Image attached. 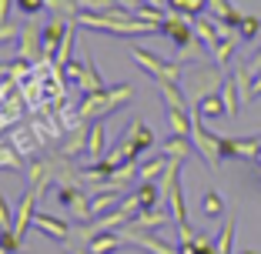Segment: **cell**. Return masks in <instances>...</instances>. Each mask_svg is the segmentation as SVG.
Masks as SVG:
<instances>
[{
	"instance_id": "obj_21",
	"label": "cell",
	"mask_w": 261,
	"mask_h": 254,
	"mask_svg": "<svg viewBox=\"0 0 261 254\" xmlns=\"http://www.w3.org/2000/svg\"><path fill=\"white\" fill-rule=\"evenodd\" d=\"M0 167H14V171H27L23 154L17 151V144L10 137H0Z\"/></svg>"
},
{
	"instance_id": "obj_19",
	"label": "cell",
	"mask_w": 261,
	"mask_h": 254,
	"mask_svg": "<svg viewBox=\"0 0 261 254\" xmlns=\"http://www.w3.org/2000/svg\"><path fill=\"white\" fill-rule=\"evenodd\" d=\"M104 140H108L104 124L94 121L91 124V134H87V157H91V161H100V157H104V151H108V147H104Z\"/></svg>"
},
{
	"instance_id": "obj_26",
	"label": "cell",
	"mask_w": 261,
	"mask_h": 254,
	"mask_svg": "<svg viewBox=\"0 0 261 254\" xmlns=\"http://www.w3.org/2000/svg\"><path fill=\"white\" fill-rule=\"evenodd\" d=\"M10 140L17 144V151H20V154H31V151H37V147H44V144H40V137H37V131H34V127H17V131L10 134Z\"/></svg>"
},
{
	"instance_id": "obj_10",
	"label": "cell",
	"mask_w": 261,
	"mask_h": 254,
	"mask_svg": "<svg viewBox=\"0 0 261 254\" xmlns=\"http://www.w3.org/2000/svg\"><path fill=\"white\" fill-rule=\"evenodd\" d=\"M191 23H194V34H198V40L207 47V50H215V44H218L221 37H228V34H238V31H231V27H224V23H218L215 17H204V14L194 17Z\"/></svg>"
},
{
	"instance_id": "obj_20",
	"label": "cell",
	"mask_w": 261,
	"mask_h": 254,
	"mask_svg": "<svg viewBox=\"0 0 261 254\" xmlns=\"http://www.w3.org/2000/svg\"><path fill=\"white\" fill-rule=\"evenodd\" d=\"M191 151H194L191 137H181V134H171V137L164 140V147H161V154H164V157H177V161L191 157Z\"/></svg>"
},
{
	"instance_id": "obj_38",
	"label": "cell",
	"mask_w": 261,
	"mask_h": 254,
	"mask_svg": "<svg viewBox=\"0 0 261 254\" xmlns=\"http://www.w3.org/2000/svg\"><path fill=\"white\" fill-rule=\"evenodd\" d=\"M261 94V74H254V97Z\"/></svg>"
},
{
	"instance_id": "obj_34",
	"label": "cell",
	"mask_w": 261,
	"mask_h": 254,
	"mask_svg": "<svg viewBox=\"0 0 261 254\" xmlns=\"http://www.w3.org/2000/svg\"><path fill=\"white\" fill-rule=\"evenodd\" d=\"M17 7H20V14L34 17V14H40V10L47 7V0H17Z\"/></svg>"
},
{
	"instance_id": "obj_30",
	"label": "cell",
	"mask_w": 261,
	"mask_h": 254,
	"mask_svg": "<svg viewBox=\"0 0 261 254\" xmlns=\"http://www.w3.org/2000/svg\"><path fill=\"white\" fill-rule=\"evenodd\" d=\"M201 214L211 217V221H218V217L224 214V197L218 191H204V197H201Z\"/></svg>"
},
{
	"instance_id": "obj_5",
	"label": "cell",
	"mask_w": 261,
	"mask_h": 254,
	"mask_svg": "<svg viewBox=\"0 0 261 254\" xmlns=\"http://www.w3.org/2000/svg\"><path fill=\"white\" fill-rule=\"evenodd\" d=\"M191 144H194V151H198L201 157L207 161V167H221V137L218 134H207L204 131V117L198 114V110H191Z\"/></svg>"
},
{
	"instance_id": "obj_40",
	"label": "cell",
	"mask_w": 261,
	"mask_h": 254,
	"mask_svg": "<svg viewBox=\"0 0 261 254\" xmlns=\"http://www.w3.org/2000/svg\"><path fill=\"white\" fill-rule=\"evenodd\" d=\"M0 254H10V251H7V247H4V244H0Z\"/></svg>"
},
{
	"instance_id": "obj_9",
	"label": "cell",
	"mask_w": 261,
	"mask_h": 254,
	"mask_svg": "<svg viewBox=\"0 0 261 254\" xmlns=\"http://www.w3.org/2000/svg\"><path fill=\"white\" fill-rule=\"evenodd\" d=\"M31 228H37L40 234H47V238L61 241V244H67L70 238H74V228H70L64 217H54V214H44V211H37L31 221Z\"/></svg>"
},
{
	"instance_id": "obj_35",
	"label": "cell",
	"mask_w": 261,
	"mask_h": 254,
	"mask_svg": "<svg viewBox=\"0 0 261 254\" xmlns=\"http://www.w3.org/2000/svg\"><path fill=\"white\" fill-rule=\"evenodd\" d=\"M14 37H20V27L17 23H0V44L4 40H14Z\"/></svg>"
},
{
	"instance_id": "obj_4",
	"label": "cell",
	"mask_w": 261,
	"mask_h": 254,
	"mask_svg": "<svg viewBox=\"0 0 261 254\" xmlns=\"http://www.w3.org/2000/svg\"><path fill=\"white\" fill-rule=\"evenodd\" d=\"M130 57L154 80H177V84L185 80V64L181 61H164V57H158L154 50H144V47H130Z\"/></svg>"
},
{
	"instance_id": "obj_31",
	"label": "cell",
	"mask_w": 261,
	"mask_h": 254,
	"mask_svg": "<svg viewBox=\"0 0 261 254\" xmlns=\"http://www.w3.org/2000/svg\"><path fill=\"white\" fill-rule=\"evenodd\" d=\"M238 37L241 40H258L261 37V14H245V17H241Z\"/></svg>"
},
{
	"instance_id": "obj_14",
	"label": "cell",
	"mask_w": 261,
	"mask_h": 254,
	"mask_svg": "<svg viewBox=\"0 0 261 254\" xmlns=\"http://www.w3.org/2000/svg\"><path fill=\"white\" fill-rule=\"evenodd\" d=\"M207 10H211V17H215L218 23H224V27H231V31H238L241 17H245L231 0H207Z\"/></svg>"
},
{
	"instance_id": "obj_42",
	"label": "cell",
	"mask_w": 261,
	"mask_h": 254,
	"mask_svg": "<svg viewBox=\"0 0 261 254\" xmlns=\"http://www.w3.org/2000/svg\"><path fill=\"white\" fill-rule=\"evenodd\" d=\"M241 254H258V251H241Z\"/></svg>"
},
{
	"instance_id": "obj_7",
	"label": "cell",
	"mask_w": 261,
	"mask_h": 254,
	"mask_svg": "<svg viewBox=\"0 0 261 254\" xmlns=\"http://www.w3.org/2000/svg\"><path fill=\"white\" fill-rule=\"evenodd\" d=\"M17 61L31 64V67H37V64H44V44H40V31L34 27V20L20 23V37H17Z\"/></svg>"
},
{
	"instance_id": "obj_2",
	"label": "cell",
	"mask_w": 261,
	"mask_h": 254,
	"mask_svg": "<svg viewBox=\"0 0 261 254\" xmlns=\"http://www.w3.org/2000/svg\"><path fill=\"white\" fill-rule=\"evenodd\" d=\"M151 147H154V131L141 121V117H134V121L127 124V131L121 134L117 147L104 157V161L114 164V167H121V164H127V161H141V154L151 151Z\"/></svg>"
},
{
	"instance_id": "obj_27",
	"label": "cell",
	"mask_w": 261,
	"mask_h": 254,
	"mask_svg": "<svg viewBox=\"0 0 261 254\" xmlns=\"http://www.w3.org/2000/svg\"><path fill=\"white\" fill-rule=\"evenodd\" d=\"M168 110V124L171 134H181V137H191V114L185 107H164Z\"/></svg>"
},
{
	"instance_id": "obj_28",
	"label": "cell",
	"mask_w": 261,
	"mask_h": 254,
	"mask_svg": "<svg viewBox=\"0 0 261 254\" xmlns=\"http://www.w3.org/2000/svg\"><path fill=\"white\" fill-rule=\"evenodd\" d=\"M134 194H138V201H141V211L161 204V184H154V181H141Z\"/></svg>"
},
{
	"instance_id": "obj_41",
	"label": "cell",
	"mask_w": 261,
	"mask_h": 254,
	"mask_svg": "<svg viewBox=\"0 0 261 254\" xmlns=\"http://www.w3.org/2000/svg\"><path fill=\"white\" fill-rule=\"evenodd\" d=\"M254 161H258V164H261V151H258V157H254Z\"/></svg>"
},
{
	"instance_id": "obj_11",
	"label": "cell",
	"mask_w": 261,
	"mask_h": 254,
	"mask_svg": "<svg viewBox=\"0 0 261 254\" xmlns=\"http://www.w3.org/2000/svg\"><path fill=\"white\" fill-rule=\"evenodd\" d=\"M261 134L258 137H221V157H258Z\"/></svg>"
},
{
	"instance_id": "obj_6",
	"label": "cell",
	"mask_w": 261,
	"mask_h": 254,
	"mask_svg": "<svg viewBox=\"0 0 261 254\" xmlns=\"http://www.w3.org/2000/svg\"><path fill=\"white\" fill-rule=\"evenodd\" d=\"M64 74H67L70 80H77V87H81V94H94V91H104V77H100L97 64H94V57L87 54V61H74L70 57L67 67H64Z\"/></svg>"
},
{
	"instance_id": "obj_15",
	"label": "cell",
	"mask_w": 261,
	"mask_h": 254,
	"mask_svg": "<svg viewBox=\"0 0 261 254\" xmlns=\"http://www.w3.org/2000/svg\"><path fill=\"white\" fill-rule=\"evenodd\" d=\"M168 221H171V211H164L161 204H158V208L138 211V217L130 221V228H138V231H158V228H164Z\"/></svg>"
},
{
	"instance_id": "obj_33",
	"label": "cell",
	"mask_w": 261,
	"mask_h": 254,
	"mask_svg": "<svg viewBox=\"0 0 261 254\" xmlns=\"http://www.w3.org/2000/svg\"><path fill=\"white\" fill-rule=\"evenodd\" d=\"M7 231H14V211H10L7 197L0 194V234H7Z\"/></svg>"
},
{
	"instance_id": "obj_29",
	"label": "cell",
	"mask_w": 261,
	"mask_h": 254,
	"mask_svg": "<svg viewBox=\"0 0 261 254\" xmlns=\"http://www.w3.org/2000/svg\"><path fill=\"white\" fill-rule=\"evenodd\" d=\"M164 167H168V157H164V154L151 157V161H138V177H141V181H154V177L164 174Z\"/></svg>"
},
{
	"instance_id": "obj_3",
	"label": "cell",
	"mask_w": 261,
	"mask_h": 254,
	"mask_svg": "<svg viewBox=\"0 0 261 254\" xmlns=\"http://www.w3.org/2000/svg\"><path fill=\"white\" fill-rule=\"evenodd\" d=\"M224 67H204V64H194L191 70H185V94H188V100H194L198 104L201 97H207V94H218L221 91V84H224V74H221Z\"/></svg>"
},
{
	"instance_id": "obj_22",
	"label": "cell",
	"mask_w": 261,
	"mask_h": 254,
	"mask_svg": "<svg viewBox=\"0 0 261 254\" xmlns=\"http://www.w3.org/2000/svg\"><path fill=\"white\" fill-rule=\"evenodd\" d=\"M121 194L124 191H100L91 197V217H100V214H108V211H114L117 204H121Z\"/></svg>"
},
{
	"instance_id": "obj_32",
	"label": "cell",
	"mask_w": 261,
	"mask_h": 254,
	"mask_svg": "<svg viewBox=\"0 0 261 254\" xmlns=\"http://www.w3.org/2000/svg\"><path fill=\"white\" fill-rule=\"evenodd\" d=\"M234 228H238V217H228L221 234H218V241H215L218 254H231V247H234Z\"/></svg>"
},
{
	"instance_id": "obj_1",
	"label": "cell",
	"mask_w": 261,
	"mask_h": 254,
	"mask_svg": "<svg viewBox=\"0 0 261 254\" xmlns=\"http://www.w3.org/2000/svg\"><path fill=\"white\" fill-rule=\"evenodd\" d=\"M134 100V87L130 84H117V87H104V91H94V94H84L81 107H77V121H100V117L114 114L117 107L130 104Z\"/></svg>"
},
{
	"instance_id": "obj_23",
	"label": "cell",
	"mask_w": 261,
	"mask_h": 254,
	"mask_svg": "<svg viewBox=\"0 0 261 254\" xmlns=\"http://www.w3.org/2000/svg\"><path fill=\"white\" fill-rule=\"evenodd\" d=\"M221 100H224V110H228V117L234 121L238 117V107H241V94H238V84H234V77H224V84H221Z\"/></svg>"
},
{
	"instance_id": "obj_8",
	"label": "cell",
	"mask_w": 261,
	"mask_h": 254,
	"mask_svg": "<svg viewBox=\"0 0 261 254\" xmlns=\"http://www.w3.org/2000/svg\"><path fill=\"white\" fill-rule=\"evenodd\" d=\"M40 194L44 191H37V187H27V194L20 197V208H17V214H14V238L23 244V238H27V231H31V221H34V214H37V201H40Z\"/></svg>"
},
{
	"instance_id": "obj_37",
	"label": "cell",
	"mask_w": 261,
	"mask_h": 254,
	"mask_svg": "<svg viewBox=\"0 0 261 254\" xmlns=\"http://www.w3.org/2000/svg\"><path fill=\"white\" fill-rule=\"evenodd\" d=\"M248 64H251V70H254V74H261V50H258V54H254Z\"/></svg>"
},
{
	"instance_id": "obj_24",
	"label": "cell",
	"mask_w": 261,
	"mask_h": 254,
	"mask_svg": "<svg viewBox=\"0 0 261 254\" xmlns=\"http://www.w3.org/2000/svg\"><path fill=\"white\" fill-rule=\"evenodd\" d=\"M171 7V14H181L188 17V20H194V17H201L207 10V0H164Z\"/></svg>"
},
{
	"instance_id": "obj_16",
	"label": "cell",
	"mask_w": 261,
	"mask_h": 254,
	"mask_svg": "<svg viewBox=\"0 0 261 254\" xmlns=\"http://www.w3.org/2000/svg\"><path fill=\"white\" fill-rule=\"evenodd\" d=\"M154 87H158V94H161L164 107H185L188 110V94L181 91L177 80H154Z\"/></svg>"
},
{
	"instance_id": "obj_13",
	"label": "cell",
	"mask_w": 261,
	"mask_h": 254,
	"mask_svg": "<svg viewBox=\"0 0 261 254\" xmlns=\"http://www.w3.org/2000/svg\"><path fill=\"white\" fill-rule=\"evenodd\" d=\"M87 134H91V127H87L84 121L81 124H74L67 131V137H64V144H61V157H77V154H87Z\"/></svg>"
},
{
	"instance_id": "obj_36",
	"label": "cell",
	"mask_w": 261,
	"mask_h": 254,
	"mask_svg": "<svg viewBox=\"0 0 261 254\" xmlns=\"http://www.w3.org/2000/svg\"><path fill=\"white\" fill-rule=\"evenodd\" d=\"M10 7H14V0H0V23H10V20H7Z\"/></svg>"
},
{
	"instance_id": "obj_39",
	"label": "cell",
	"mask_w": 261,
	"mask_h": 254,
	"mask_svg": "<svg viewBox=\"0 0 261 254\" xmlns=\"http://www.w3.org/2000/svg\"><path fill=\"white\" fill-rule=\"evenodd\" d=\"M144 4H147V7H158V10L164 7V0H144Z\"/></svg>"
},
{
	"instance_id": "obj_12",
	"label": "cell",
	"mask_w": 261,
	"mask_h": 254,
	"mask_svg": "<svg viewBox=\"0 0 261 254\" xmlns=\"http://www.w3.org/2000/svg\"><path fill=\"white\" fill-rule=\"evenodd\" d=\"M67 27H70V20H64V17H54V20H50L44 31H40V44H44V57H47V61H54V54H57V47H61V40L67 37Z\"/></svg>"
},
{
	"instance_id": "obj_17",
	"label": "cell",
	"mask_w": 261,
	"mask_h": 254,
	"mask_svg": "<svg viewBox=\"0 0 261 254\" xmlns=\"http://www.w3.org/2000/svg\"><path fill=\"white\" fill-rule=\"evenodd\" d=\"M194 110H198L201 117H207V121H221V117H228V110H224V100H221V91L201 97L198 104H194Z\"/></svg>"
},
{
	"instance_id": "obj_18",
	"label": "cell",
	"mask_w": 261,
	"mask_h": 254,
	"mask_svg": "<svg viewBox=\"0 0 261 254\" xmlns=\"http://www.w3.org/2000/svg\"><path fill=\"white\" fill-rule=\"evenodd\" d=\"M121 244H124V238L117 231H97L91 241H87V247H91L94 254H114Z\"/></svg>"
},
{
	"instance_id": "obj_25",
	"label": "cell",
	"mask_w": 261,
	"mask_h": 254,
	"mask_svg": "<svg viewBox=\"0 0 261 254\" xmlns=\"http://www.w3.org/2000/svg\"><path fill=\"white\" fill-rule=\"evenodd\" d=\"M241 44V37H238V34H228V37H221V40H218V44H215V50H211V57H215V64H218V67H228V64H231V54H234V47H238Z\"/></svg>"
}]
</instances>
